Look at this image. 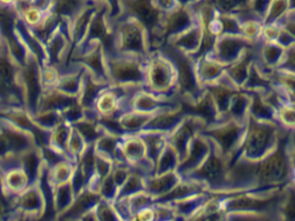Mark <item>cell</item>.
<instances>
[{
    "mask_svg": "<svg viewBox=\"0 0 295 221\" xmlns=\"http://www.w3.org/2000/svg\"><path fill=\"white\" fill-rule=\"evenodd\" d=\"M158 50L171 61L175 69L176 94L180 101L189 107H193L205 92L197 79L193 59L168 43Z\"/></svg>",
    "mask_w": 295,
    "mask_h": 221,
    "instance_id": "obj_1",
    "label": "cell"
},
{
    "mask_svg": "<svg viewBox=\"0 0 295 221\" xmlns=\"http://www.w3.org/2000/svg\"><path fill=\"white\" fill-rule=\"evenodd\" d=\"M105 64L110 84L145 86L148 81L149 55H133L103 49Z\"/></svg>",
    "mask_w": 295,
    "mask_h": 221,
    "instance_id": "obj_2",
    "label": "cell"
},
{
    "mask_svg": "<svg viewBox=\"0 0 295 221\" xmlns=\"http://www.w3.org/2000/svg\"><path fill=\"white\" fill-rule=\"evenodd\" d=\"M285 132L288 131L282 129L277 123L256 120L249 115L243 144L233 157L243 156L252 161L260 160L277 147Z\"/></svg>",
    "mask_w": 295,
    "mask_h": 221,
    "instance_id": "obj_3",
    "label": "cell"
},
{
    "mask_svg": "<svg viewBox=\"0 0 295 221\" xmlns=\"http://www.w3.org/2000/svg\"><path fill=\"white\" fill-rule=\"evenodd\" d=\"M205 138L210 144L208 155L197 169L182 179L203 184L212 194L224 193L230 160L223 156L213 141Z\"/></svg>",
    "mask_w": 295,
    "mask_h": 221,
    "instance_id": "obj_4",
    "label": "cell"
},
{
    "mask_svg": "<svg viewBox=\"0 0 295 221\" xmlns=\"http://www.w3.org/2000/svg\"><path fill=\"white\" fill-rule=\"evenodd\" d=\"M142 89L158 97H178L175 69L159 50L149 54L148 81Z\"/></svg>",
    "mask_w": 295,
    "mask_h": 221,
    "instance_id": "obj_5",
    "label": "cell"
},
{
    "mask_svg": "<svg viewBox=\"0 0 295 221\" xmlns=\"http://www.w3.org/2000/svg\"><path fill=\"white\" fill-rule=\"evenodd\" d=\"M247 127L248 120L238 122L233 119H224L206 125L198 134L213 141L223 156L230 160L243 144Z\"/></svg>",
    "mask_w": 295,
    "mask_h": 221,
    "instance_id": "obj_6",
    "label": "cell"
},
{
    "mask_svg": "<svg viewBox=\"0 0 295 221\" xmlns=\"http://www.w3.org/2000/svg\"><path fill=\"white\" fill-rule=\"evenodd\" d=\"M45 213V200L38 183L31 185L11 200L7 218L39 219Z\"/></svg>",
    "mask_w": 295,
    "mask_h": 221,
    "instance_id": "obj_7",
    "label": "cell"
},
{
    "mask_svg": "<svg viewBox=\"0 0 295 221\" xmlns=\"http://www.w3.org/2000/svg\"><path fill=\"white\" fill-rule=\"evenodd\" d=\"M184 104L178 97L175 98H163L145 92V90H137L128 101H124L120 106L114 114L110 117L117 118L120 115L128 111L143 112V113H155L176 110L182 107Z\"/></svg>",
    "mask_w": 295,
    "mask_h": 221,
    "instance_id": "obj_8",
    "label": "cell"
},
{
    "mask_svg": "<svg viewBox=\"0 0 295 221\" xmlns=\"http://www.w3.org/2000/svg\"><path fill=\"white\" fill-rule=\"evenodd\" d=\"M253 47V43L243 36L223 35L217 37L213 49L204 56L229 66L237 61L247 49Z\"/></svg>",
    "mask_w": 295,
    "mask_h": 221,
    "instance_id": "obj_9",
    "label": "cell"
},
{
    "mask_svg": "<svg viewBox=\"0 0 295 221\" xmlns=\"http://www.w3.org/2000/svg\"><path fill=\"white\" fill-rule=\"evenodd\" d=\"M205 127V120L190 111L180 125L168 135L167 143L176 150L180 157V163L184 160L187 154L192 138Z\"/></svg>",
    "mask_w": 295,
    "mask_h": 221,
    "instance_id": "obj_10",
    "label": "cell"
},
{
    "mask_svg": "<svg viewBox=\"0 0 295 221\" xmlns=\"http://www.w3.org/2000/svg\"><path fill=\"white\" fill-rule=\"evenodd\" d=\"M39 69L40 66L38 60L31 54L26 65L21 69L25 109L31 117L36 114L41 95L44 92L41 84Z\"/></svg>",
    "mask_w": 295,
    "mask_h": 221,
    "instance_id": "obj_11",
    "label": "cell"
},
{
    "mask_svg": "<svg viewBox=\"0 0 295 221\" xmlns=\"http://www.w3.org/2000/svg\"><path fill=\"white\" fill-rule=\"evenodd\" d=\"M122 53L148 56L144 32L138 24L125 23L113 33V49Z\"/></svg>",
    "mask_w": 295,
    "mask_h": 221,
    "instance_id": "obj_12",
    "label": "cell"
},
{
    "mask_svg": "<svg viewBox=\"0 0 295 221\" xmlns=\"http://www.w3.org/2000/svg\"><path fill=\"white\" fill-rule=\"evenodd\" d=\"M203 86L212 96L220 115L221 120L229 119L227 118V112L229 108V101L232 95L239 90L238 86L232 82L231 80L225 75V73L216 81L205 84Z\"/></svg>",
    "mask_w": 295,
    "mask_h": 221,
    "instance_id": "obj_13",
    "label": "cell"
},
{
    "mask_svg": "<svg viewBox=\"0 0 295 221\" xmlns=\"http://www.w3.org/2000/svg\"><path fill=\"white\" fill-rule=\"evenodd\" d=\"M210 152V144L203 136H195L189 145L187 154L176 168V172L181 179L197 169Z\"/></svg>",
    "mask_w": 295,
    "mask_h": 221,
    "instance_id": "obj_14",
    "label": "cell"
},
{
    "mask_svg": "<svg viewBox=\"0 0 295 221\" xmlns=\"http://www.w3.org/2000/svg\"><path fill=\"white\" fill-rule=\"evenodd\" d=\"M189 112L190 110H185L184 106L176 110L157 112L139 132H159L169 135L180 125Z\"/></svg>",
    "mask_w": 295,
    "mask_h": 221,
    "instance_id": "obj_15",
    "label": "cell"
},
{
    "mask_svg": "<svg viewBox=\"0 0 295 221\" xmlns=\"http://www.w3.org/2000/svg\"><path fill=\"white\" fill-rule=\"evenodd\" d=\"M102 199L100 194L88 187H85L78 196L74 199L72 204L68 209L58 216L56 219H67V220H77L84 218L94 210L99 201Z\"/></svg>",
    "mask_w": 295,
    "mask_h": 221,
    "instance_id": "obj_16",
    "label": "cell"
},
{
    "mask_svg": "<svg viewBox=\"0 0 295 221\" xmlns=\"http://www.w3.org/2000/svg\"><path fill=\"white\" fill-rule=\"evenodd\" d=\"M110 83H103L96 81L87 69L84 73L81 92L78 96V103L85 113H96L95 103L100 92ZM97 114V113H96Z\"/></svg>",
    "mask_w": 295,
    "mask_h": 221,
    "instance_id": "obj_17",
    "label": "cell"
},
{
    "mask_svg": "<svg viewBox=\"0 0 295 221\" xmlns=\"http://www.w3.org/2000/svg\"><path fill=\"white\" fill-rule=\"evenodd\" d=\"M209 192L205 186L197 181L183 180L176 184V186L164 196L154 199V203L167 204L175 201H182L198 196L203 193Z\"/></svg>",
    "mask_w": 295,
    "mask_h": 221,
    "instance_id": "obj_18",
    "label": "cell"
},
{
    "mask_svg": "<svg viewBox=\"0 0 295 221\" xmlns=\"http://www.w3.org/2000/svg\"><path fill=\"white\" fill-rule=\"evenodd\" d=\"M76 103H78V97H71L55 89L48 90L41 95L37 112L51 111L64 114L66 110Z\"/></svg>",
    "mask_w": 295,
    "mask_h": 221,
    "instance_id": "obj_19",
    "label": "cell"
},
{
    "mask_svg": "<svg viewBox=\"0 0 295 221\" xmlns=\"http://www.w3.org/2000/svg\"><path fill=\"white\" fill-rule=\"evenodd\" d=\"M212 193L205 192L191 198L167 204L172 207L176 213V220H191V218L202 209V207L212 198Z\"/></svg>",
    "mask_w": 295,
    "mask_h": 221,
    "instance_id": "obj_20",
    "label": "cell"
},
{
    "mask_svg": "<svg viewBox=\"0 0 295 221\" xmlns=\"http://www.w3.org/2000/svg\"><path fill=\"white\" fill-rule=\"evenodd\" d=\"M248 92L251 97L249 108V116L256 120L273 122L281 127L278 121L275 107L265 99L263 92L259 91H248Z\"/></svg>",
    "mask_w": 295,
    "mask_h": 221,
    "instance_id": "obj_21",
    "label": "cell"
},
{
    "mask_svg": "<svg viewBox=\"0 0 295 221\" xmlns=\"http://www.w3.org/2000/svg\"><path fill=\"white\" fill-rule=\"evenodd\" d=\"M180 181L181 177L176 171L165 173L163 175L145 176L144 177L145 192L154 198H157L171 191Z\"/></svg>",
    "mask_w": 295,
    "mask_h": 221,
    "instance_id": "obj_22",
    "label": "cell"
},
{
    "mask_svg": "<svg viewBox=\"0 0 295 221\" xmlns=\"http://www.w3.org/2000/svg\"><path fill=\"white\" fill-rule=\"evenodd\" d=\"M255 58V46L247 49L234 64L226 66L225 75L239 89L243 87L249 76V68Z\"/></svg>",
    "mask_w": 295,
    "mask_h": 221,
    "instance_id": "obj_23",
    "label": "cell"
},
{
    "mask_svg": "<svg viewBox=\"0 0 295 221\" xmlns=\"http://www.w3.org/2000/svg\"><path fill=\"white\" fill-rule=\"evenodd\" d=\"M203 33V29L199 24H193L190 29L167 43L187 55H194L201 45Z\"/></svg>",
    "mask_w": 295,
    "mask_h": 221,
    "instance_id": "obj_24",
    "label": "cell"
},
{
    "mask_svg": "<svg viewBox=\"0 0 295 221\" xmlns=\"http://www.w3.org/2000/svg\"><path fill=\"white\" fill-rule=\"evenodd\" d=\"M120 148L129 165L137 164L146 157L144 143L136 134H122L120 138Z\"/></svg>",
    "mask_w": 295,
    "mask_h": 221,
    "instance_id": "obj_25",
    "label": "cell"
},
{
    "mask_svg": "<svg viewBox=\"0 0 295 221\" xmlns=\"http://www.w3.org/2000/svg\"><path fill=\"white\" fill-rule=\"evenodd\" d=\"M194 65L197 79L202 86L216 81L225 73L226 66L204 55L194 60Z\"/></svg>",
    "mask_w": 295,
    "mask_h": 221,
    "instance_id": "obj_26",
    "label": "cell"
},
{
    "mask_svg": "<svg viewBox=\"0 0 295 221\" xmlns=\"http://www.w3.org/2000/svg\"><path fill=\"white\" fill-rule=\"evenodd\" d=\"M120 138L121 136L113 135L105 132L104 134L97 139L94 144L95 152L104 156L111 161L121 162L128 164L122 155L120 148Z\"/></svg>",
    "mask_w": 295,
    "mask_h": 221,
    "instance_id": "obj_27",
    "label": "cell"
},
{
    "mask_svg": "<svg viewBox=\"0 0 295 221\" xmlns=\"http://www.w3.org/2000/svg\"><path fill=\"white\" fill-rule=\"evenodd\" d=\"M132 11L149 31L154 35L157 31V38L159 31V16L156 10L151 6L149 0H134L132 3Z\"/></svg>",
    "mask_w": 295,
    "mask_h": 221,
    "instance_id": "obj_28",
    "label": "cell"
},
{
    "mask_svg": "<svg viewBox=\"0 0 295 221\" xmlns=\"http://www.w3.org/2000/svg\"><path fill=\"white\" fill-rule=\"evenodd\" d=\"M136 135L139 136L144 143L145 156L155 167L158 158L168 144V134L159 132H143L137 133Z\"/></svg>",
    "mask_w": 295,
    "mask_h": 221,
    "instance_id": "obj_29",
    "label": "cell"
},
{
    "mask_svg": "<svg viewBox=\"0 0 295 221\" xmlns=\"http://www.w3.org/2000/svg\"><path fill=\"white\" fill-rule=\"evenodd\" d=\"M250 94L246 90L239 89L232 95L227 112V118L244 122L249 118Z\"/></svg>",
    "mask_w": 295,
    "mask_h": 221,
    "instance_id": "obj_30",
    "label": "cell"
},
{
    "mask_svg": "<svg viewBox=\"0 0 295 221\" xmlns=\"http://www.w3.org/2000/svg\"><path fill=\"white\" fill-rule=\"evenodd\" d=\"M156 113H143L135 111H128L120 115L116 119L119 123L123 134H137Z\"/></svg>",
    "mask_w": 295,
    "mask_h": 221,
    "instance_id": "obj_31",
    "label": "cell"
},
{
    "mask_svg": "<svg viewBox=\"0 0 295 221\" xmlns=\"http://www.w3.org/2000/svg\"><path fill=\"white\" fill-rule=\"evenodd\" d=\"M190 111L203 118L205 120L206 125L218 123L221 120L220 115L217 111L214 101L206 90L204 94L198 102L193 107H190Z\"/></svg>",
    "mask_w": 295,
    "mask_h": 221,
    "instance_id": "obj_32",
    "label": "cell"
},
{
    "mask_svg": "<svg viewBox=\"0 0 295 221\" xmlns=\"http://www.w3.org/2000/svg\"><path fill=\"white\" fill-rule=\"evenodd\" d=\"M72 127L81 134L87 145L95 144L97 139L106 132L97 119L85 117L73 123Z\"/></svg>",
    "mask_w": 295,
    "mask_h": 221,
    "instance_id": "obj_33",
    "label": "cell"
},
{
    "mask_svg": "<svg viewBox=\"0 0 295 221\" xmlns=\"http://www.w3.org/2000/svg\"><path fill=\"white\" fill-rule=\"evenodd\" d=\"M71 131H72V124L64 119L58 123L54 129L51 130L50 136H49V146L52 147L53 149H55L59 152L63 153L67 158H68L67 145H68Z\"/></svg>",
    "mask_w": 295,
    "mask_h": 221,
    "instance_id": "obj_34",
    "label": "cell"
},
{
    "mask_svg": "<svg viewBox=\"0 0 295 221\" xmlns=\"http://www.w3.org/2000/svg\"><path fill=\"white\" fill-rule=\"evenodd\" d=\"M179 164L180 157L178 153L171 144H167L158 158L152 175H163L165 173L176 171Z\"/></svg>",
    "mask_w": 295,
    "mask_h": 221,
    "instance_id": "obj_35",
    "label": "cell"
},
{
    "mask_svg": "<svg viewBox=\"0 0 295 221\" xmlns=\"http://www.w3.org/2000/svg\"><path fill=\"white\" fill-rule=\"evenodd\" d=\"M74 194L70 181L58 185L54 190V213L55 218L64 213L74 201Z\"/></svg>",
    "mask_w": 295,
    "mask_h": 221,
    "instance_id": "obj_36",
    "label": "cell"
},
{
    "mask_svg": "<svg viewBox=\"0 0 295 221\" xmlns=\"http://www.w3.org/2000/svg\"><path fill=\"white\" fill-rule=\"evenodd\" d=\"M75 166L72 162L65 160L52 167L51 169H48V179L51 186L55 188L58 185L70 181Z\"/></svg>",
    "mask_w": 295,
    "mask_h": 221,
    "instance_id": "obj_37",
    "label": "cell"
},
{
    "mask_svg": "<svg viewBox=\"0 0 295 221\" xmlns=\"http://www.w3.org/2000/svg\"><path fill=\"white\" fill-rule=\"evenodd\" d=\"M145 192V182L144 177L138 173L131 171L130 175L126 180L122 187L118 190V194L115 200L122 198H129L131 196ZM114 200V201H115Z\"/></svg>",
    "mask_w": 295,
    "mask_h": 221,
    "instance_id": "obj_38",
    "label": "cell"
},
{
    "mask_svg": "<svg viewBox=\"0 0 295 221\" xmlns=\"http://www.w3.org/2000/svg\"><path fill=\"white\" fill-rule=\"evenodd\" d=\"M87 147V144L84 141L81 134L72 127V131L70 133L68 145H67L69 160L76 165L80 161L81 155L83 154Z\"/></svg>",
    "mask_w": 295,
    "mask_h": 221,
    "instance_id": "obj_39",
    "label": "cell"
},
{
    "mask_svg": "<svg viewBox=\"0 0 295 221\" xmlns=\"http://www.w3.org/2000/svg\"><path fill=\"white\" fill-rule=\"evenodd\" d=\"M31 117V116H29ZM33 123L40 128L51 131L54 129L58 123L64 120L63 114L58 112H38L34 116L31 117Z\"/></svg>",
    "mask_w": 295,
    "mask_h": 221,
    "instance_id": "obj_40",
    "label": "cell"
},
{
    "mask_svg": "<svg viewBox=\"0 0 295 221\" xmlns=\"http://www.w3.org/2000/svg\"><path fill=\"white\" fill-rule=\"evenodd\" d=\"M281 220L295 221L294 183H289L286 187V195L280 208Z\"/></svg>",
    "mask_w": 295,
    "mask_h": 221,
    "instance_id": "obj_41",
    "label": "cell"
},
{
    "mask_svg": "<svg viewBox=\"0 0 295 221\" xmlns=\"http://www.w3.org/2000/svg\"><path fill=\"white\" fill-rule=\"evenodd\" d=\"M39 71H40L41 84L44 91L55 89L59 79L57 69L49 64H44L40 67Z\"/></svg>",
    "mask_w": 295,
    "mask_h": 221,
    "instance_id": "obj_42",
    "label": "cell"
},
{
    "mask_svg": "<svg viewBox=\"0 0 295 221\" xmlns=\"http://www.w3.org/2000/svg\"><path fill=\"white\" fill-rule=\"evenodd\" d=\"M94 214L96 217V220H121L112 203L102 198L99 201L96 207L94 208Z\"/></svg>",
    "mask_w": 295,
    "mask_h": 221,
    "instance_id": "obj_43",
    "label": "cell"
},
{
    "mask_svg": "<svg viewBox=\"0 0 295 221\" xmlns=\"http://www.w3.org/2000/svg\"><path fill=\"white\" fill-rule=\"evenodd\" d=\"M154 197L149 195L148 193L142 192L134 196H131L128 198L129 207H130L131 213L133 217L139 211L145 208V207H151L154 204Z\"/></svg>",
    "mask_w": 295,
    "mask_h": 221,
    "instance_id": "obj_44",
    "label": "cell"
},
{
    "mask_svg": "<svg viewBox=\"0 0 295 221\" xmlns=\"http://www.w3.org/2000/svg\"><path fill=\"white\" fill-rule=\"evenodd\" d=\"M113 167V162L95 152V170H96L95 177L100 183L107 177V175H110Z\"/></svg>",
    "mask_w": 295,
    "mask_h": 221,
    "instance_id": "obj_45",
    "label": "cell"
},
{
    "mask_svg": "<svg viewBox=\"0 0 295 221\" xmlns=\"http://www.w3.org/2000/svg\"><path fill=\"white\" fill-rule=\"evenodd\" d=\"M118 190L119 187H117L115 182L113 181L110 174L101 182L99 187V194L102 199L113 203L118 194Z\"/></svg>",
    "mask_w": 295,
    "mask_h": 221,
    "instance_id": "obj_46",
    "label": "cell"
},
{
    "mask_svg": "<svg viewBox=\"0 0 295 221\" xmlns=\"http://www.w3.org/2000/svg\"><path fill=\"white\" fill-rule=\"evenodd\" d=\"M154 220H176V215L172 207L169 204L154 203Z\"/></svg>",
    "mask_w": 295,
    "mask_h": 221,
    "instance_id": "obj_47",
    "label": "cell"
},
{
    "mask_svg": "<svg viewBox=\"0 0 295 221\" xmlns=\"http://www.w3.org/2000/svg\"><path fill=\"white\" fill-rule=\"evenodd\" d=\"M275 69L294 74V46L293 45L287 49H285L283 56L277 66L275 67Z\"/></svg>",
    "mask_w": 295,
    "mask_h": 221,
    "instance_id": "obj_48",
    "label": "cell"
},
{
    "mask_svg": "<svg viewBox=\"0 0 295 221\" xmlns=\"http://www.w3.org/2000/svg\"><path fill=\"white\" fill-rule=\"evenodd\" d=\"M112 205L121 220H133L128 198L117 199Z\"/></svg>",
    "mask_w": 295,
    "mask_h": 221,
    "instance_id": "obj_49",
    "label": "cell"
},
{
    "mask_svg": "<svg viewBox=\"0 0 295 221\" xmlns=\"http://www.w3.org/2000/svg\"><path fill=\"white\" fill-rule=\"evenodd\" d=\"M222 24V32L220 36L229 35V36H243L242 33V27L238 23V21L224 17L220 19Z\"/></svg>",
    "mask_w": 295,
    "mask_h": 221,
    "instance_id": "obj_50",
    "label": "cell"
},
{
    "mask_svg": "<svg viewBox=\"0 0 295 221\" xmlns=\"http://www.w3.org/2000/svg\"><path fill=\"white\" fill-rule=\"evenodd\" d=\"M275 42L284 49H287L293 45L294 36L290 34L289 32L286 31L285 29H280Z\"/></svg>",
    "mask_w": 295,
    "mask_h": 221,
    "instance_id": "obj_51",
    "label": "cell"
},
{
    "mask_svg": "<svg viewBox=\"0 0 295 221\" xmlns=\"http://www.w3.org/2000/svg\"><path fill=\"white\" fill-rule=\"evenodd\" d=\"M134 220L152 221L154 220V211L153 206L145 207L139 211L134 216Z\"/></svg>",
    "mask_w": 295,
    "mask_h": 221,
    "instance_id": "obj_52",
    "label": "cell"
},
{
    "mask_svg": "<svg viewBox=\"0 0 295 221\" xmlns=\"http://www.w3.org/2000/svg\"><path fill=\"white\" fill-rule=\"evenodd\" d=\"M18 1L19 0H0V9L14 12L15 7L18 5Z\"/></svg>",
    "mask_w": 295,
    "mask_h": 221,
    "instance_id": "obj_53",
    "label": "cell"
},
{
    "mask_svg": "<svg viewBox=\"0 0 295 221\" xmlns=\"http://www.w3.org/2000/svg\"><path fill=\"white\" fill-rule=\"evenodd\" d=\"M269 0H256L255 1V10L258 13L263 14L266 12L267 6H269Z\"/></svg>",
    "mask_w": 295,
    "mask_h": 221,
    "instance_id": "obj_54",
    "label": "cell"
},
{
    "mask_svg": "<svg viewBox=\"0 0 295 221\" xmlns=\"http://www.w3.org/2000/svg\"><path fill=\"white\" fill-rule=\"evenodd\" d=\"M5 204L8 205L7 201L4 199L0 198V214H2V215H6L7 211H8V208L7 207H5Z\"/></svg>",
    "mask_w": 295,
    "mask_h": 221,
    "instance_id": "obj_55",
    "label": "cell"
},
{
    "mask_svg": "<svg viewBox=\"0 0 295 221\" xmlns=\"http://www.w3.org/2000/svg\"><path fill=\"white\" fill-rule=\"evenodd\" d=\"M4 46V40H3V37H2V35H1V32H0V51H1V49L3 48Z\"/></svg>",
    "mask_w": 295,
    "mask_h": 221,
    "instance_id": "obj_56",
    "label": "cell"
},
{
    "mask_svg": "<svg viewBox=\"0 0 295 221\" xmlns=\"http://www.w3.org/2000/svg\"><path fill=\"white\" fill-rule=\"evenodd\" d=\"M180 2H182V3H186V2H189V1H191V0H180Z\"/></svg>",
    "mask_w": 295,
    "mask_h": 221,
    "instance_id": "obj_57",
    "label": "cell"
}]
</instances>
